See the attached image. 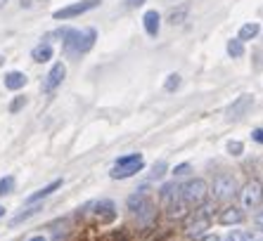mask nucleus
I'll use <instances>...</instances> for the list:
<instances>
[{
  "mask_svg": "<svg viewBox=\"0 0 263 241\" xmlns=\"http://www.w3.org/2000/svg\"><path fill=\"white\" fill-rule=\"evenodd\" d=\"M159 196H161V204H164L166 215L168 217L180 220V217L187 215V204H185L183 196H180V185H178V182H168V185H164L161 192H159Z\"/></svg>",
  "mask_w": 263,
  "mask_h": 241,
  "instance_id": "1",
  "label": "nucleus"
},
{
  "mask_svg": "<svg viewBox=\"0 0 263 241\" xmlns=\"http://www.w3.org/2000/svg\"><path fill=\"white\" fill-rule=\"evenodd\" d=\"M180 196L187 204V208H202L209 199V185L199 177L187 180L185 185H180Z\"/></svg>",
  "mask_w": 263,
  "mask_h": 241,
  "instance_id": "2",
  "label": "nucleus"
},
{
  "mask_svg": "<svg viewBox=\"0 0 263 241\" xmlns=\"http://www.w3.org/2000/svg\"><path fill=\"white\" fill-rule=\"evenodd\" d=\"M209 194H211L216 201H230L235 194H237V180H235L230 173H218L214 177V185H211Z\"/></svg>",
  "mask_w": 263,
  "mask_h": 241,
  "instance_id": "3",
  "label": "nucleus"
},
{
  "mask_svg": "<svg viewBox=\"0 0 263 241\" xmlns=\"http://www.w3.org/2000/svg\"><path fill=\"white\" fill-rule=\"evenodd\" d=\"M263 204V185L258 180H249L242 189V206L245 208H258Z\"/></svg>",
  "mask_w": 263,
  "mask_h": 241,
  "instance_id": "4",
  "label": "nucleus"
},
{
  "mask_svg": "<svg viewBox=\"0 0 263 241\" xmlns=\"http://www.w3.org/2000/svg\"><path fill=\"white\" fill-rule=\"evenodd\" d=\"M92 213L95 217L100 220V225H111L117 220V204L111 199H104V201H92Z\"/></svg>",
  "mask_w": 263,
  "mask_h": 241,
  "instance_id": "5",
  "label": "nucleus"
},
{
  "mask_svg": "<svg viewBox=\"0 0 263 241\" xmlns=\"http://www.w3.org/2000/svg\"><path fill=\"white\" fill-rule=\"evenodd\" d=\"M100 5V0H81V3H73L69 7H62L52 14V19H71V17H79V14L88 12V10H95Z\"/></svg>",
  "mask_w": 263,
  "mask_h": 241,
  "instance_id": "6",
  "label": "nucleus"
},
{
  "mask_svg": "<svg viewBox=\"0 0 263 241\" xmlns=\"http://www.w3.org/2000/svg\"><path fill=\"white\" fill-rule=\"evenodd\" d=\"M142 168H145V158H135V161L121 163V166H114V168L109 170V177H111V180H126V177L138 175Z\"/></svg>",
  "mask_w": 263,
  "mask_h": 241,
  "instance_id": "7",
  "label": "nucleus"
},
{
  "mask_svg": "<svg viewBox=\"0 0 263 241\" xmlns=\"http://www.w3.org/2000/svg\"><path fill=\"white\" fill-rule=\"evenodd\" d=\"M64 76H67V67L62 64V62H57V64H52V69H50V73H48V78H45V92H52V90H57L62 85V81H64Z\"/></svg>",
  "mask_w": 263,
  "mask_h": 241,
  "instance_id": "8",
  "label": "nucleus"
},
{
  "mask_svg": "<svg viewBox=\"0 0 263 241\" xmlns=\"http://www.w3.org/2000/svg\"><path fill=\"white\" fill-rule=\"evenodd\" d=\"M251 104H254V97L251 95H247V92L245 95H239L237 99L228 107V118H239V116H245L251 109Z\"/></svg>",
  "mask_w": 263,
  "mask_h": 241,
  "instance_id": "9",
  "label": "nucleus"
},
{
  "mask_svg": "<svg viewBox=\"0 0 263 241\" xmlns=\"http://www.w3.org/2000/svg\"><path fill=\"white\" fill-rule=\"evenodd\" d=\"M206 227H209V215L204 211H199L195 215V220H190V223H187L185 234L190 236V239H197V236H202L204 232H206Z\"/></svg>",
  "mask_w": 263,
  "mask_h": 241,
  "instance_id": "10",
  "label": "nucleus"
},
{
  "mask_svg": "<svg viewBox=\"0 0 263 241\" xmlns=\"http://www.w3.org/2000/svg\"><path fill=\"white\" fill-rule=\"evenodd\" d=\"M142 24H145L147 36L157 38V33H159V29H161V17H159V12H157V10H147L145 17H142Z\"/></svg>",
  "mask_w": 263,
  "mask_h": 241,
  "instance_id": "11",
  "label": "nucleus"
},
{
  "mask_svg": "<svg viewBox=\"0 0 263 241\" xmlns=\"http://www.w3.org/2000/svg\"><path fill=\"white\" fill-rule=\"evenodd\" d=\"M147 189H149V187H147V185H142V187H138V192H133V194H130V196H128V201H126V204H128V211L133 213V215H135V213H138V211H140L142 206H145V201L149 199V196H147Z\"/></svg>",
  "mask_w": 263,
  "mask_h": 241,
  "instance_id": "12",
  "label": "nucleus"
},
{
  "mask_svg": "<svg viewBox=\"0 0 263 241\" xmlns=\"http://www.w3.org/2000/svg\"><path fill=\"white\" fill-rule=\"evenodd\" d=\"M43 211V206L38 204H26V208L22 213H17V215L12 217V220H10V227H17V225H22V223H26V220H29V217H33V215H38V213Z\"/></svg>",
  "mask_w": 263,
  "mask_h": 241,
  "instance_id": "13",
  "label": "nucleus"
},
{
  "mask_svg": "<svg viewBox=\"0 0 263 241\" xmlns=\"http://www.w3.org/2000/svg\"><path fill=\"white\" fill-rule=\"evenodd\" d=\"M242 217H245V213L239 211V208L228 206V208H223V213L218 215V223L220 225H239L242 223Z\"/></svg>",
  "mask_w": 263,
  "mask_h": 241,
  "instance_id": "14",
  "label": "nucleus"
},
{
  "mask_svg": "<svg viewBox=\"0 0 263 241\" xmlns=\"http://www.w3.org/2000/svg\"><path fill=\"white\" fill-rule=\"evenodd\" d=\"M95 41H98V31H95V29H86V31H83V33H81V38H79V54L90 52L92 45H95Z\"/></svg>",
  "mask_w": 263,
  "mask_h": 241,
  "instance_id": "15",
  "label": "nucleus"
},
{
  "mask_svg": "<svg viewBox=\"0 0 263 241\" xmlns=\"http://www.w3.org/2000/svg\"><path fill=\"white\" fill-rule=\"evenodd\" d=\"M79 38H81V31L67 29V33H64V52L79 54Z\"/></svg>",
  "mask_w": 263,
  "mask_h": 241,
  "instance_id": "16",
  "label": "nucleus"
},
{
  "mask_svg": "<svg viewBox=\"0 0 263 241\" xmlns=\"http://www.w3.org/2000/svg\"><path fill=\"white\" fill-rule=\"evenodd\" d=\"M24 85H26V73H22V71L5 73V88L7 90H22Z\"/></svg>",
  "mask_w": 263,
  "mask_h": 241,
  "instance_id": "17",
  "label": "nucleus"
},
{
  "mask_svg": "<svg viewBox=\"0 0 263 241\" xmlns=\"http://www.w3.org/2000/svg\"><path fill=\"white\" fill-rule=\"evenodd\" d=\"M62 187V180H55V182H50V185H45L43 189H38V192H33L26 199V204H36V201H41V199H45V196H50L52 192H57V189Z\"/></svg>",
  "mask_w": 263,
  "mask_h": 241,
  "instance_id": "18",
  "label": "nucleus"
},
{
  "mask_svg": "<svg viewBox=\"0 0 263 241\" xmlns=\"http://www.w3.org/2000/svg\"><path fill=\"white\" fill-rule=\"evenodd\" d=\"M187 14H190V5H187V3H183V5H178L176 10H171V14H168V24H171V26L183 24L185 19H187Z\"/></svg>",
  "mask_w": 263,
  "mask_h": 241,
  "instance_id": "19",
  "label": "nucleus"
},
{
  "mask_svg": "<svg viewBox=\"0 0 263 241\" xmlns=\"http://www.w3.org/2000/svg\"><path fill=\"white\" fill-rule=\"evenodd\" d=\"M31 57H33V62H38V64L50 62L52 59V48H50V43H41V45H36L33 52H31Z\"/></svg>",
  "mask_w": 263,
  "mask_h": 241,
  "instance_id": "20",
  "label": "nucleus"
},
{
  "mask_svg": "<svg viewBox=\"0 0 263 241\" xmlns=\"http://www.w3.org/2000/svg\"><path fill=\"white\" fill-rule=\"evenodd\" d=\"M258 31H261V26L256 24V22H249V24H245L242 29H239V33H237V38L242 43H247V41H254V38L258 36Z\"/></svg>",
  "mask_w": 263,
  "mask_h": 241,
  "instance_id": "21",
  "label": "nucleus"
},
{
  "mask_svg": "<svg viewBox=\"0 0 263 241\" xmlns=\"http://www.w3.org/2000/svg\"><path fill=\"white\" fill-rule=\"evenodd\" d=\"M228 54H230V57H235V59H237V57H242V54H245V43L239 41V38L228 41Z\"/></svg>",
  "mask_w": 263,
  "mask_h": 241,
  "instance_id": "22",
  "label": "nucleus"
},
{
  "mask_svg": "<svg viewBox=\"0 0 263 241\" xmlns=\"http://www.w3.org/2000/svg\"><path fill=\"white\" fill-rule=\"evenodd\" d=\"M180 83H183V78H180L178 73H171V76L166 78V83H164V90L166 92H176L178 88H180Z\"/></svg>",
  "mask_w": 263,
  "mask_h": 241,
  "instance_id": "23",
  "label": "nucleus"
},
{
  "mask_svg": "<svg viewBox=\"0 0 263 241\" xmlns=\"http://www.w3.org/2000/svg\"><path fill=\"white\" fill-rule=\"evenodd\" d=\"M26 102H29V99H26V97H24V95H19V97H14L12 102H10V107H7V109H10V114H19V111H22V109H24V107H26Z\"/></svg>",
  "mask_w": 263,
  "mask_h": 241,
  "instance_id": "24",
  "label": "nucleus"
},
{
  "mask_svg": "<svg viewBox=\"0 0 263 241\" xmlns=\"http://www.w3.org/2000/svg\"><path fill=\"white\" fill-rule=\"evenodd\" d=\"M12 189H14V177H12V175H7V177H3V180H0V196H7Z\"/></svg>",
  "mask_w": 263,
  "mask_h": 241,
  "instance_id": "25",
  "label": "nucleus"
},
{
  "mask_svg": "<svg viewBox=\"0 0 263 241\" xmlns=\"http://www.w3.org/2000/svg\"><path fill=\"white\" fill-rule=\"evenodd\" d=\"M226 149H228V154H230V156H242V151H245V145H242L239 139H230Z\"/></svg>",
  "mask_w": 263,
  "mask_h": 241,
  "instance_id": "26",
  "label": "nucleus"
},
{
  "mask_svg": "<svg viewBox=\"0 0 263 241\" xmlns=\"http://www.w3.org/2000/svg\"><path fill=\"white\" fill-rule=\"evenodd\" d=\"M166 175V163L159 161V163H154V168H152V180H161Z\"/></svg>",
  "mask_w": 263,
  "mask_h": 241,
  "instance_id": "27",
  "label": "nucleus"
},
{
  "mask_svg": "<svg viewBox=\"0 0 263 241\" xmlns=\"http://www.w3.org/2000/svg\"><path fill=\"white\" fill-rule=\"evenodd\" d=\"M190 170H192L190 163H180V166H176V168H173V175H176V177H180V175H187Z\"/></svg>",
  "mask_w": 263,
  "mask_h": 241,
  "instance_id": "28",
  "label": "nucleus"
},
{
  "mask_svg": "<svg viewBox=\"0 0 263 241\" xmlns=\"http://www.w3.org/2000/svg\"><path fill=\"white\" fill-rule=\"evenodd\" d=\"M223 241H247V234L245 232H239V229H235V232H230Z\"/></svg>",
  "mask_w": 263,
  "mask_h": 241,
  "instance_id": "29",
  "label": "nucleus"
},
{
  "mask_svg": "<svg viewBox=\"0 0 263 241\" xmlns=\"http://www.w3.org/2000/svg\"><path fill=\"white\" fill-rule=\"evenodd\" d=\"M251 137H254V142H258V145H263V128H256V130L251 133Z\"/></svg>",
  "mask_w": 263,
  "mask_h": 241,
  "instance_id": "30",
  "label": "nucleus"
},
{
  "mask_svg": "<svg viewBox=\"0 0 263 241\" xmlns=\"http://www.w3.org/2000/svg\"><path fill=\"white\" fill-rule=\"evenodd\" d=\"M195 241H220L218 234H202V236H197Z\"/></svg>",
  "mask_w": 263,
  "mask_h": 241,
  "instance_id": "31",
  "label": "nucleus"
},
{
  "mask_svg": "<svg viewBox=\"0 0 263 241\" xmlns=\"http://www.w3.org/2000/svg\"><path fill=\"white\" fill-rule=\"evenodd\" d=\"M254 223H256V227H258V229H263V208L256 213V217H254Z\"/></svg>",
  "mask_w": 263,
  "mask_h": 241,
  "instance_id": "32",
  "label": "nucleus"
},
{
  "mask_svg": "<svg viewBox=\"0 0 263 241\" xmlns=\"http://www.w3.org/2000/svg\"><path fill=\"white\" fill-rule=\"evenodd\" d=\"M142 3H145V0H126V7H128V10H133V7H140Z\"/></svg>",
  "mask_w": 263,
  "mask_h": 241,
  "instance_id": "33",
  "label": "nucleus"
},
{
  "mask_svg": "<svg viewBox=\"0 0 263 241\" xmlns=\"http://www.w3.org/2000/svg\"><path fill=\"white\" fill-rule=\"evenodd\" d=\"M29 241H48V239H45V236L43 234H36V236H31V239Z\"/></svg>",
  "mask_w": 263,
  "mask_h": 241,
  "instance_id": "34",
  "label": "nucleus"
},
{
  "mask_svg": "<svg viewBox=\"0 0 263 241\" xmlns=\"http://www.w3.org/2000/svg\"><path fill=\"white\" fill-rule=\"evenodd\" d=\"M3 215H5V208H3V206H0V217H3Z\"/></svg>",
  "mask_w": 263,
  "mask_h": 241,
  "instance_id": "35",
  "label": "nucleus"
},
{
  "mask_svg": "<svg viewBox=\"0 0 263 241\" xmlns=\"http://www.w3.org/2000/svg\"><path fill=\"white\" fill-rule=\"evenodd\" d=\"M5 3H7V0H0V7H5Z\"/></svg>",
  "mask_w": 263,
  "mask_h": 241,
  "instance_id": "36",
  "label": "nucleus"
},
{
  "mask_svg": "<svg viewBox=\"0 0 263 241\" xmlns=\"http://www.w3.org/2000/svg\"><path fill=\"white\" fill-rule=\"evenodd\" d=\"M261 241H263V239H261Z\"/></svg>",
  "mask_w": 263,
  "mask_h": 241,
  "instance_id": "37",
  "label": "nucleus"
}]
</instances>
